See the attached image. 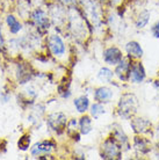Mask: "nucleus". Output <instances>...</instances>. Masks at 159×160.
<instances>
[{
    "mask_svg": "<svg viewBox=\"0 0 159 160\" xmlns=\"http://www.w3.org/2000/svg\"><path fill=\"white\" fill-rule=\"evenodd\" d=\"M124 51L126 56L130 57L134 60H141L144 56V50L142 45L137 41H128L124 45Z\"/></svg>",
    "mask_w": 159,
    "mask_h": 160,
    "instance_id": "nucleus-17",
    "label": "nucleus"
},
{
    "mask_svg": "<svg viewBox=\"0 0 159 160\" xmlns=\"http://www.w3.org/2000/svg\"><path fill=\"white\" fill-rule=\"evenodd\" d=\"M96 78L99 80L101 84L108 85V84H113L114 82V78H115V73L111 70L109 66H102L98 71V74H96Z\"/></svg>",
    "mask_w": 159,
    "mask_h": 160,
    "instance_id": "nucleus-23",
    "label": "nucleus"
},
{
    "mask_svg": "<svg viewBox=\"0 0 159 160\" xmlns=\"http://www.w3.org/2000/svg\"><path fill=\"white\" fill-rule=\"evenodd\" d=\"M146 79V71L144 68L143 63L141 60H134L129 72V80L128 82L134 85L143 84Z\"/></svg>",
    "mask_w": 159,
    "mask_h": 160,
    "instance_id": "nucleus-13",
    "label": "nucleus"
},
{
    "mask_svg": "<svg viewBox=\"0 0 159 160\" xmlns=\"http://www.w3.org/2000/svg\"><path fill=\"white\" fill-rule=\"evenodd\" d=\"M150 32H151L152 36L159 40V20H157L155 23L152 24L151 28H150Z\"/></svg>",
    "mask_w": 159,
    "mask_h": 160,
    "instance_id": "nucleus-26",
    "label": "nucleus"
},
{
    "mask_svg": "<svg viewBox=\"0 0 159 160\" xmlns=\"http://www.w3.org/2000/svg\"><path fill=\"white\" fill-rule=\"evenodd\" d=\"M29 20L32 22L33 27L35 28V30H37L42 35L48 32V30L52 26L48 11L43 9L42 7H35L34 9H32L30 15H29Z\"/></svg>",
    "mask_w": 159,
    "mask_h": 160,
    "instance_id": "nucleus-5",
    "label": "nucleus"
},
{
    "mask_svg": "<svg viewBox=\"0 0 159 160\" xmlns=\"http://www.w3.org/2000/svg\"><path fill=\"white\" fill-rule=\"evenodd\" d=\"M5 47V37L3 34V24L0 23V50Z\"/></svg>",
    "mask_w": 159,
    "mask_h": 160,
    "instance_id": "nucleus-30",
    "label": "nucleus"
},
{
    "mask_svg": "<svg viewBox=\"0 0 159 160\" xmlns=\"http://www.w3.org/2000/svg\"><path fill=\"white\" fill-rule=\"evenodd\" d=\"M69 117L63 112H50L48 116L45 117V124L50 131H52L56 135H63L66 130V124H68Z\"/></svg>",
    "mask_w": 159,
    "mask_h": 160,
    "instance_id": "nucleus-6",
    "label": "nucleus"
},
{
    "mask_svg": "<svg viewBox=\"0 0 159 160\" xmlns=\"http://www.w3.org/2000/svg\"><path fill=\"white\" fill-rule=\"evenodd\" d=\"M99 153L101 159L105 160H119L122 159L123 157V150L120 143L114 138V137H107L102 140L100 144Z\"/></svg>",
    "mask_w": 159,
    "mask_h": 160,
    "instance_id": "nucleus-4",
    "label": "nucleus"
},
{
    "mask_svg": "<svg viewBox=\"0 0 159 160\" xmlns=\"http://www.w3.org/2000/svg\"><path fill=\"white\" fill-rule=\"evenodd\" d=\"M73 107L76 109V112L78 114H80V115L86 114L90 110V107H91V100H90L87 94L77 96L76 99L73 100Z\"/></svg>",
    "mask_w": 159,
    "mask_h": 160,
    "instance_id": "nucleus-21",
    "label": "nucleus"
},
{
    "mask_svg": "<svg viewBox=\"0 0 159 160\" xmlns=\"http://www.w3.org/2000/svg\"><path fill=\"white\" fill-rule=\"evenodd\" d=\"M48 13L51 19L52 26L56 28H62L68 22V8L60 2H52L48 5Z\"/></svg>",
    "mask_w": 159,
    "mask_h": 160,
    "instance_id": "nucleus-7",
    "label": "nucleus"
},
{
    "mask_svg": "<svg viewBox=\"0 0 159 160\" xmlns=\"http://www.w3.org/2000/svg\"><path fill=\"white\" fill-rule=\"evenodd\" d=\"M110 136L114 137V138L119 142L120 145L122 146L123 152H127V151H130V150H131V143H130V139H129L128 135L126 133V131L123 130V128L121 127V124H119V123L111 124Z\"/></svg>",
    "mask_w": 159,
    "mask_h": 160,
    "instance_id": "nucleus-14",
    "label": "nucleus"
},
{
    "mask_svg": "<svg viewBox=\"0 0 159 160\" xmlns=\"http://www.w3.org/2000/svg\"><path fill=\"white\" fill-rule=\"evenodd\" d=\"M11 101V93L9 92H0V102L7 103Z\"/></svg>",
    "mask_w": 159,
    "mask_h": 160,
    "instance_id": "nucleus-27",
    "label": "nucleus"
},
{
    "mask_svg": "<svg viewBox=\"0 0 159 160\" xmlns=\"http://www.w3.org/2000/svg\"><path fill=\"white\" fill-rule=\"evenodd\" d=\"M65 132H66L69 138H71L73 142H76V143L80 142L81 133L79 131V122H78V118H76V117L69 118Z\"/></svg>",
    "mask_w": 159,
    "mask_h": 160,
    "instance_id": "nucleus-18",
    "label": "nucleus"
},
{
    "mask_svg": "<svg viewBox=\"0 0 159 160\" xmlns=\"http://www.w3.org/2000/svg\"><path fill=\"white\" fill-rule=\"evenodd\" d=\"M157 78L159 79V71H158V74H157Z\"/></svg>",
    "mask_w": 159,
    "mask_h": 160,
    "instance_id": "nucleus-31",
    "label": "nucleus"
},
{
    "mask_svg": "<svg viewBox=\"0 0 159 160\" xmlns=\"http://www.w3.org/2000/svg\"><path fill=\"white\" fill-rule=\"evenodd\" d=\"M6 148H7V142L5 139H1V138H0V157L6 152V150H7Z\"/></svg>",
    "mask_w": 159,
    "mask_h": 160,
    "instance_id": "nucleus-29",
    "label": "nucleus"
},
{
    "mask_svg": "<svg viewBox=\"0 0 159 160\" xmlns=\"http://www.w3.org/2000/svg\"><path fill=\"white\" fill-rule=\"evenodd\" d=\"M30 143H32V136L30 133L26 132L18 140V148L22 152H26L30 148Z\"/></svg>",
    "mask_w": 159,
    "mask_h": 160,
    "instance_id": "nucleus-25",
    "label": "nucleus"
},
{
    "mask_svg": "<svg viewBox=\"0 0 159 160\" xmlns=\"http://www.w3.org/2000/svg\"><path fill=\"white\" fill-rule=\"evenodd\" d=\"M35 76V72L33 70L32 65L24 62H19L15 66V71H14V77H15L16 82L19 85H27L30 82L33 77Z\"/></svg>",
    "mask_w": 159,
    "mask_h": 160,
    "instance_id": "nucleus-11",
    "label": "nucleus"
},
{
    "mask_svg": "<svg viewBox=\"0 0 159 160\" xmlns=\"http://www.w3.org/2000/svg\"><path fill=\"white\" fill-rule=\"evenodd\" d=\"M68 30L77 42L86 41L91 35V23L85 18L83 11H80L77 5L68 7V22H66Z\"/></svg>",
    "mask_w": 159,
    "mask_h": 160,
    "instance_id": "nucleus-1",
    "label": "nucleus"
},
{
    "mask_svg": "<svg viewBox=\"0 0 159 160\" xmlns=\"http://www.w3.org/2000/svg\"><path fill=\"white\" fill-rule=\"evenodd\" d=\"M151 20V12L146 9V8H143L141 9L135 16V20H134V24H135V28L138 29V30H143L147 27V24Z\"/></svg>",
    "mask_w": 159,
    "mask_h": 160,
    "instance_id": "nucleus-19",
    "label": "nucleus"
},
{
    "mask_svg": "<svg viewBox=\"0 0 159 160\" xmlns=\"http://www.w3.org/2000/svg\"><path fill=\"white\" fill-rule=\"evenodd\" d=\"M139 109L138 98L131 92L122 93L116 104V114L120 118L129 121L131 117L137 115Z\"/></svg>",
    "mask_w": 159,
    "mask_h": 160,
    "instance_id": "nucleus-2",
    "label": "nucleus"
},
{
    "mask_svg": "<svg viewBox=\"0 0 159 160\" xmlns=\"http://www.w3.org/2000/svg\"><path fill=\"white\" fill-rule=\"evenodd\" d=\"M134 59H131L130 57L124 56V58L119 64L116 65L114 68V73H115V78L119 80L120 82H128L129 80V72H130V68Z\"/></svg>",
    "mask_w": 159,
    "mask_h": 160,
    "instance_id": "nucleus-15",
    "label": "nucleus"
},
{
    "mask_svg": "<svg viewBox=\"0 0 159 160\" xmlns=\"http://www.w3.org/2000/svg\"><path fill=\"white\" fill-rule=\"evenodd\" d=\"M88 112H90V115L92 116L93 120H99L100 117L104 116L106 114V108H105L104 103L94 101V103H91V107H90Z\"/></svg>",
    "mask_w": 159,
    "mask_h": 160,
    "instance_id": "nucleus-24",
    "label": "nucleus"
},
{
    "mask_svg": "<svg viewBox=\"0 0 159 160\" xmlns=\"http://www.w3.org/2000/svg\"><path fill=\"white\" fill-rule=\"evenodd\" d=\"M58 2L64 5L65 7H71V6L77 5V0H58Z\"/></svg>",
    "mask_w": 159,
    "mask_h": 160,
    "instance_id": "nucleus-28",
    "label": "nucleus"
},
{
    "mask_svg": "<svg viewBox=\"0 0 159 160\" xmlns=\"http://www.w3.org/2000/svg\"><path fill=\"white\" fill-rule=\"evenodd\" d=\"M158 5H159V0H158Z\"/></svg>",
    "mask_w": 159,
    "mask_h": 160,
    "instance_id": "nucleus-32",
    "label": "nucleus"
},
{
    "mask_svg": "<svg viewBox=\"0 0 159 160\" xmlns=\"http://www.w3.org/2000/svg\"><path fill=\"white\" fill-rule=\"evenodd\" d=\"M123 58V51L116 45L107 47L102 51V60L105 62V64H107L108 66H114L115 68Z\"/></svg>",
    "mask_w": 159,
    "mask_h": 160,
    "instance_id": "nucleus-12",
    "label": "nucleus"
},
{
    "mask_svg": "<svg viewBox=\"0 0 159 160\" xmlns=\"http://www.w3.org/2000/svg\"><path fill=\"white\" fill-rule=\"evenodd\" d=\"M45 47H47L49 55L57 60L65 59L68 56V45L62 35H59L58 32H54L47 36Z\"/></svg>",
    "mask_w": 159,
    "mask_h": 160,
    "instance_id": "nucleus-3",
    "label": "nucleus"
},
{
    "mask_svg": "<svg viewBox=\"0 0 159 160\" xmlns=\"http://www.w3.org/2000/svg\"><path fill=\"white\" fill-rule=\"evenodd\" d=\"M130 128L135 135H144V136H153L155 135V129L153 124L150 120H147L145 117L137 116L135 115L130 118Z\"/></svg>",
    "mask_w": 159,
    "mask_h": 160,
    "instance_id": "nucleus-8",
    "label": "nucleus"
},
{
    "mask_svg": "<svg viewBox=\"0 0 159 160\" xmlns=\"http://www.w3.org/2000/svg\"><path fill=\"white\" fill-rule=\"evenodd\" d=\"M57 148V143L52 139H44L40 140L35 144L30 146L29 152L33 158L40 159L41 157L43 156H50L54 151Z\"/></svg>",
    "mask_w": 159,
    "mask_h": 160,
    "instance_id": "nucleus-9",
    "label": "nucleus"
},
{
    "mask_svg": "<svg viewBox=\"0 0 159 160\" xmlns=\"http://www.w3.org/2000/svg\"><path fill=\"white\" fill-rule=\"evenodd\" d=\"M93 99L94 101L100 102V103H109L114 99V89L107 85L99 86V87L94 88V91H93Z\"/></svg>",
    "mask_w": 159,
    "mask_h": 160,
    "instance_id": "nucleus-16",
    "label": "nucleus"
},
{
    "mask_svg": "<svg viewBox=\"0 0 159 160\" xmlns=\"http://www.w3.org/2000/svg\"><path fill=\"white\" fill-rule=\"evenodd\" d=\"M132 150L139 156H147L153 150V144L149 136L144 135H135L132 138Z\"/></svg>",
    "mask_w": 159,
    "mask_h": 160,
    "instance_id": "nucleus-10",
    "label": "nucleus"
},
{
    "mask_svg": "<svg viewBox=\"0 0 159 160\" xmlns=\"http://www.w3.org/2000/svg\"><path fill=\"white\" fill-rule=\"evenodd\" d=\"M5 23L7 26L8 32H11L12 35H18L22 32L23 29V24L14 14H7L5 18Z\"/></svg>",
    "mask_w": 159,
    "mask_h": 160,
    "instance_id": "nucleus-20",
    "label": "nucleus"
},
{
    "mask_svg": "<svg viewBox=\"0 0 159 160\" xmlns=\"http://www.w3.org/2000/svg\"><path fill=\"white\" fill-rule=\"evenodd\" d=\"M78 122H79V131L81 136H87L93 131V118L91 115H87V112L83 114L78 118Z\"/></svg>",
    "mask_w": 159,
    "mask_h": 160,
    "instance_id": "nucleus-22",
    "label": "nucleus"
}]
</instances>
